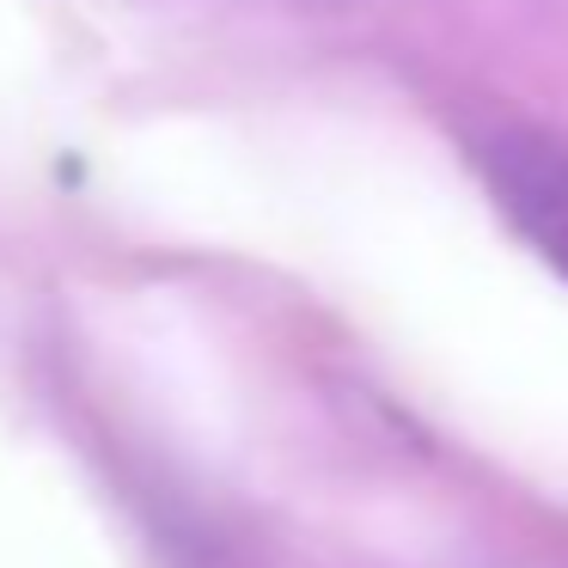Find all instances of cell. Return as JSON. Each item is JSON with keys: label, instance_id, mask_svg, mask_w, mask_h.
I'll return each mask as SVG.
<instances>
[{"label": "cell", "instance_id": "obj_1", "mask_svg": "<svg viewBox=\"0 0 568 568\" xmlns=\"http://www.w3.org/2000/svg\"><path fill=\"white\" fill-rule=\"evenodd\" d=\"M477 172L519 239L568 282V141L544 129H489Z\"/></svg>", "mask_w": 568, "mask_h": 568}]
</instances>
